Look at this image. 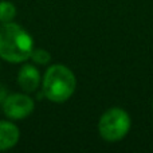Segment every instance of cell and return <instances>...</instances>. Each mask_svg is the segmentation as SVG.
I'll return each instance as SVG.
<instances>
[{
  "mask_svg": "<svg viewBox=\"0 0 153 153\" xmlns=\"http://www.w3.org/2000/svg\"><path fill=\"white\" fill-rule=\"evenodd\" d=\"M76 86L75 76L69 67L54 65L43 78V94L53 102H65L73 95Z\"/></svg>",
  "mask_w": 153,
  "mask_h": 153,
  "instance_id": "7a4b0ae2",
  "label": "cell"
},
{
  "mask_svg": "<svg viewBox=\"0 0 153 153\" xmlns=\"http://www.w3.org/2000/svg\"><path fill=\"white\" fill-rule=\"evenodd\" d=\"M19 86L27 93H34L38 89L40 82V74L36 67L31 65H26L20 69L18 75Z\"/></svg>",
  "mask_w": 153,
  "mask_h": 153,
  "instance_id": "5b68a950",
  "label": "cell"
},
{
  "mask_svg": "<svg viewBox=\"0 0 153 153\" xmlns=\"http://www.w3.org/2000/svg\"><path fill=\"white\" fill-rule=\"evenodd\" d=\"M34 40L30 34L15 23L0 24V56L8 62L19 63L31 56Z\"/></svg>",
  "mask_w": 153,
  "mask_h": 153,
  "instance_id": "6da1fadb",
  "label": "cell"
},
{
  "mask_svg": "<svg viewBox=\"0 0 153 153\" xmlns=\"http://www.w3.org/2000/svg\"><path fill=\"white\" fill-rule=\"evenodd\" d=\"M5 98H7V91H5V87L0 86V102H4Z\"/></svg>",
  "mask_w": 153,
  "mask_h": 153,
  "instance_id": "9c48e42d",
  "label": "cell"
},
{
  "mask_svg": "<svg viewBox=\"0 0 153 153\" xmlns=\"http://www.w3.org/2000/svg\"><path fill=\"white\" fill-rule=\"evenodd\" d=\"M34 101L24 94H11L3 102L5 116L12 120H22L34 111Z\"/></svg>",
  "mask_w": 153,
  "mask_h": 153,
  "instance_id": "277c9868",
  "label": "cell"
},
{
  "mask_svg": "<svg viewBox=\"0 0 153 153\" xmlns=\"http://www.w3.org/2000/svg\"><path fill=\"white\" fill-rule=\"evenodd\" d=\"M16 15V8L11 1H0V23L11 22Z\"/></svg>",
  "mask_w": 153,
  "mask_h": 153,
  "instance_id": "52a82bcc",
  "label": "cell"
},
{
  "mask_svg": "<svg viewBox=\"0 0 153 153\" xmlns=\"http://www.w3.org/2000/svg\"><path fill=\"white\" fill-rule=\"evenodd\" d=\"M30 58H32V61L38 65H46V63H48L51 56H50V53H48V51L40 50L39 48V50H32Z\"/></svg>",
  "mask_w": 153,
  "mask_h": 153,
  "instance_id": "ba28073f",
  "label": "cell"
},
{
  "mask_svg": "<svg viewBox=\"0 0 153 153\" xmlns=\"http://www.w3.org/2000/svg\"><path fill=\"white\" fill-rule=\"evenodd\" d=\"M130 129V117L124 109L113 108L102 114L98 130L103 140L118 141L126 136Z\"/></svg>",
  "mask_w": 153,
  "mask_h": 153,
  "instance_id": "3957f363",
  "label": "cell"
},
{
  "mask_svg": "<svg viewBox=\"0 0 153 153\" xmlns=\"http://www.w3.org/2000/svg\"><path fill=\"white\" fill-rule=\"evenodd\" d=\"M19 141V129L12 122L0 121V151H7Z\"/></svg>",
  "mask_w": 153,
  "mask_h": 153,
  "instance_id": "8992f818",
  "label": "cell"
}]
</instances>
